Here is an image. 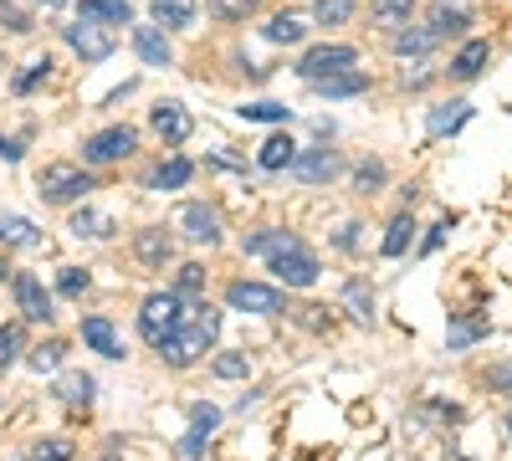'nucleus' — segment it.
Here are the masks:
<instances>
[{
	"label": "nucleus",
	"mask_w": 512,
	"mask_h": 461,
	"mask_svg": "<svg viewBox=\"0 0 512 461\" xmlns=\"http://www.w3.org/2000/svg\"><path fill=\"white\" fill-rule=\"evenodd\" d=\"M216 333H221V313L210 308V303H195V308L180 318V328L159 344V354H164V364H169V369H190L200 354H210Z\"/></svg>",
	"instance_id": "nucleus-1"
},
{
	"label": "nucleus",
	"mask_w": 512,
	"mask_h": 461,
	"mask_svg": "<svg viewBox=\"0 0 512 461\" xmlns=\"http://www.w3.org/2000/svg\"><path fill=\"white\" fill-rule=\"evenodd\" d=\"M180 318H185L180 292H154V298H144V308H139V333H144V344L159 349L169 333L180 328Z\"/></svg>",
	"instance_id": "nucleus-2"
},
{
	"label": "nucleus",
	"mask_w": 512,
	"mask_h": 461,
	"mask_svg": "<svg viewBox=\"0 0 512 461\" xmlns=\"http://www.w3.org/2000/svg\"><path fill=\"white\" fill-rule=\"evenodd\" d=\"M36 190H41V200H52V205H72V200H82L93 190V175L82 170V164H47Z\"/></svg>",
	"instance_id": "nucleus-3"
},
{
	"label": "nucleus",
	"mask_w": 512,
	"mask_h": 461,
	"mask_svg": "<svg viewBox=\"0 0 512 461\" xmlns=\"http://www.w3.org/2000/svg\"><path fill=\"white\" fill-rule=\"evenodd\" d=\"M359 52L344 47V41H323V47L303 52V62H297V77L303 82H318V77H333V72H354Z\"/></svg>",
	"instance_id": "nucleus-4"
},
{
	"label": "nucleus",
	"mask_w": 512,
	"mask_h": 461,
	"mask_svg": "<svg viewBox=\"0 0 512 461\" xmlns=\"http://www.w3.org/2000/svg\"><path fill=\"white\" fill-rule=\"evenodd\" d=\"M267 267H272V277H277L282 287H313V282H318V257H313L303 241H292L287 251L267 257Z\"/></svg>",
	"instance_id": "nucleus-5"
},
{
	"label": "nucleus",
	"mask_w": 512,
	"mask_h": 461,
	"mask_svg": "<svg viewBox=\"0 0 512 461\" xmlns=\"http://www.w3.org/2000/svg\"><path fill=\"white\" fill-rule=\"evenodd\" d=\"M62 36H67V47H72L82 62H103V57H113V47H118L113 26H103V21H88V16H82L77 26H67Z\"/></svg>",
	"instance_id": "nucleus-6"
},
{
	"label": "nucleus",
	"mask_w": 512,
	"mask_h": 461,
	"mask_svg": "<svg viewBox=\"0 0 512 461\" xmlns=\"http://www.w3.org/2000/svg\"><path fill=\"white\" fill-rule=\"evenodd\" d=\"M226 303L236 313H256V318H277L287 303H282V292L267 287V282H231L226 287Z\"/></svg>",
	"instance_id": "nucleus-7"
},
{
	"label": "nucleus",
	"mask_w": 512,
	"mask_h": 461,
	"mask_svg": "<svg viewBox=\"0 0 512 461\" xmlns=\"http://www.w3.org/2000/svg\"><path fill=\"white\" fill-rule=\"evenodd\" d=\"M134 149H139V134L128 129V123H118V129H103V134H93L88 144H82V159L88 164H118Z\"/></svg>",
	"instance_id": "nucleus-8"
},
{
	"label": "nucleus",
	"mask_w": 512,
	"mask_h": 461,
	"mask_svg": "<svg viewBox=\"0 0 512 461\" xmlns=\"http://www.w3.org/2000/svg\"><path fill=\"white\" fill-rule=\"evenodd\" d=\"M16 308H21V318H31V323H52L57 313H52V292L41 287V277H31V272H16Z\"/></svg>",
	"instance_id": "nucleus-9"
},
{
	"label": "nucleus",
	"mask_w": 512,
	"mask_h": 461,
	"mask_svg": "<svg viewBox=\"0 0 512 461\" xmlns=\"http://www.w3.org/2000/svg\"><path fill=\"white\" fill-rule=\"evenodd\" d=\"M292 175L303 180V185H328V180L338 175V154H333V149H297Z\"/></svg>",
	"instance_id": "nucleus-10"
},
{
	"label": "nucleus",
	"mask_w": 512,
	"mask_h": 461,
	"mask_svg": "<svg viewBox=\"0 0 512 461\" xmlns=\"http://www.w3.org/2000/svg\"><path fill=\"white\" fill-rule=\"evenodd\" d=\"M180 226H185V236L200 241V246H216V241H221V216L210 211V205H185Z\"/></svg>",
	"instance_id": "nucleus-11"
},
{
	"label": "nucleus",
	"mask_w": 512,
	"mask_h": 461,
	"mask_svg": "<svg viewBox=\"0 0 512 461\" xmlns=\"http://www.w3.org/2000/svg\"><path fill=\"white\" fill-rule=\"evenodd\" d=\"M149 123H154V134H159L164 144H185V139H190V129H195L190 113H185L180 103H159Z\"/></svg>",
	"instance_id": "nucleus-12"
},
{
	"label": "nucleus",
	"mask_w": 512,
	"mask_h": 461,
	"mask_svg": "<svg viewBox=\"0 0 512 461\" xmlns=\"http://www.w3.org/2000/svg\"><path fill=\"white\" fill-rule=\"evenodd\" d=\"M134 251H139V262L144 267H164L169 262V251H175V236H169L164 226H144L134 236Z\"/></svg>",
	"instance_id": "nucleus-13"
},
{
	"label": "nucleus",
	"mask_w": 512,
	"mask_h": 461,
	"mask_svg": "<svg viewBox=\"0 0 512 461\" xmlns=\"http://www.w3.org/2000/svg\"><path fill=\"white\" fill-rule=\"evenodd\" d=\"M134 52H139V62L144 67H169V36L159 31V26H134Z\"/></svg>",
	"instance_id": "nucleus-14"
},
{
	"label": "nucleus",
	"mask_w": 512,
	"mask_h": 461,
	"mask_svg": "<svg viewBox=\"0 0 512 461\" xmlns=\"http://www.w3.org/2000/svg\"><path fill=\"white\" fill-rule=\"evenodd\" d=\"M82 344H88L93 354H103V359H123V339H118V328L108 318H88V323H82Z\"/></svg>",
	"instance_id": "nucleus-15"
},
{
	"label": "nucleus",
	"mask_w": 512,
	"mask_h": 461,
	"mask_svg": "<svg viewBox=\"0 0 512 461\" xmlns=\"http://www.w3.org/2000/svg\"><path fill=\"white\" fill-rule=\"evenodd\" d=\"M410 11H415V0H369V21L384 26V31L410 26Z\"/></svg>",
	"instance_id": "nucleus-16"
},
{
	"label": "nucleus",
	"mask_w": 512,
	"mask_h": 461,
	"mask_svg": "<svg viewBox=\"0 0 512 461\" xmlns=\"http://www.w3.org/2000/svg\"><path fill=\"white\" fill-rule=\"evenodd\" d=\"M313 88H318L323 98H354V93H364V88H369V77L354 67V72H333V77H318Z\"/></svg>",
	"instance_id": "nucleus-17"
},
{
	"label": "nucleus",
	"mask_w": 512,
	"mask_h": 461,
	"mask_svg": "<svg viewBox=\"0 0 512 461\" xmlns=\"http://www.w3.org/2000/svg\"><path fill=\"white\" fill-rule=\"evenodd\" d=\"M149 16H154V26H164V31H180V26L195 21V6H190V0H154Z\"/></svg>",
	"instance_id": "nucleus-18"
},
{
	"label": "nucleus",
	"mask_w": 512,
	"mask_h": 461,
	"mask_svg": "<svg viewBox=\"0 0 512 461\" xmlns=\"http://www.w3.org/2000/svg\"><path fill=\"white\" fill-rule=\"evenodd\" d=\"M487 57H492V47H487V41H466V47L451 57V72H456L461 82H472V77L487 67Z\"/></svg>",
	"instance_id": "nucleus-19"
},
{
	"label": "nucleus",
	"mask_w": 512,
	"mask_h": 461,
	"mask_svg": "<svg viewBox=\"0 0 512 461\" xmlns=\"http://www.w3.org/2000/svg\"><path fill=\"white\" fill-rule=\"evenodd\" d=\"M466 118H472V103H441L431 118H425V129H431V139H441V134H456Z\"/></svg>",
	"instance_id": "nucleus-20"
},
{
	"label": "nucleus",
	"mask_w": 512,
	"mask_h": 461,
	"mask_svg": "<svg viewBox=\"0 0 512 461\" xmlns=\"http://www.w3.org/2000/svg\"><path fill=\"white\" fill-rule=\"evenodd\" d=\"M82 16H88V21H103V26H128V21H134L128 0H82Z\"/></svg>",
	"instance_id": "nucleus-21"
},
{
	"label": "nucleus",
	"mask_w": 512,
	"mask_h": 461,
	"mask_svg": "<svg viewBox=\"0 0 512 461\" xmlns=\"http://www.w3.org/2000/svg\"><path fill=\"white\" fill-rule=\"evenodd\" d=\"M93 374H82V369H72V374H62V380H57V395L67 400V405H82V410H88L93 405Z\"/></svg>",
	"instance_id": "nucleus-22"
},
{
	"label": "nucleus",
	"mask_w": 512,
	"mask_h": 461,
	"mask_svg": "<svg viewBox=\"0 0 512 461\" xmlns=\"http://www.w3.org/2000/svg\"><path fill=\"white\" fill-rule=\"evenodd\" d=\"M292 159H297V144H292L287 134H272V139L262 144V154H256V164H262V170H292Z\"/></svg>",
	"instance_id": "nucleus-23"
},
{
	"label": "nucleus",
	"mask_w": 512,
	"mask_h": 461,
	"mask_svg": "<svg viewBox=\"0 0 512 461\" xmlns=\"http://www.w3.org/2000/svg\"><path fill=\"white\" fill-rule=\"evenodd\" d=\"M297 236H287V231H251L246 236V257H277V251H287Z\"/></svg>",
	"instance_id": "nucleus-24"
},
{
	"label": "nucleus",
	"mask_w": 512,
	"mask_h": 461,
	"mask_svg": "<svg viewBox=\"0 0 512 461\" xmlns=\"http://www.w3.org/2000/svg\"><path fill=\"white\" fill-rule=\"evenodd\" d=\"M303 21H297L292 11H282V16H272L267 21V41H272V47H292V41H303Z\"/></svg>",
	"instance_id": "nucleus-25"
},
{
	"label": "nucleus",
	"mask_w": 512,
	"mask_h": 461,
	"mask_svg": "<svg viewBox=\"0 0 512 461\" xmlns=\"http://www.w3.org/2000/svg\"><path fill=\"white\" fill-rule=\"evenodd\" d=\"M190 175H195V170H190V159H180V154H175L169 164H159V170L149 175V185H154V190H180Z\"/></svg>",
	"instance_id": "nucleus-26"
},
{
	"label": "nucleus",
	"mask_w": 512,
	"mask_h": 461,
	"mask_svg": "<svg viewBox=\"0 0 512 461\" xmlns=\"http://www.w3.org/2000/svg\"><path fill=\"white\" fill-rule=\"evenodd\" d=\"M344 308H349L359 323H374V292H369V282L354 277V282L344 287Z\"/></svg>",
	"instance_id": "nucleus-27"
},
{
	"label": "nucleus",
	"mask_w": 512,
	"mask_h": 461,
	"mask_svg": "<svg viewBox=\"0 0 512 461\" xmlns=\"http://www.w3.org/2000/svg\"><path fill=\"white\" fill-rule=\"evenodd\" d=\"M410 236H415V216L405 211V216H395V221H390V231H384V257H405Z\"/></svg>",
	"instance_id": "nucleus-28"
},
{
	"label": "nucleus",
	"mask_w": 512,
	"mask_h": 461,
	"mask_svg": "<svg viewBox=\"0 0 512 461\" xmlns=\"http://www.w3.org/2000/svg\"><path fill=\"white\" fill-rule=\"evenodd\" d=\"M436 41H441V36H436L431 26H425V31H400V36H395V52H400V57H425Z\"/></svg>",
	"instance_id": "nucleus-29"
},
{
	"label": "nucleus",
	"mask_w": 512,
	"mask_h": 461,
	"mask_svg": "<svg viewBox=\"0 0 512 461\" xmlns=\"http://www.w3.org/2000/svg\"><path fill=\"white\" fill-rule=\"evenodd\" d=\"M0 241H11V246H36L41 231H36L31 221H21V216H0Z\"/></svg>",
	"instance_id": "nucleus-30"
},
{
	"label": "nucleus",
	"mask_w": 512,
	"mask_h": 461,
	"mask_svg": "<svg viewBox=\"0 0 512 461\" xmlns=\"http://www.w3.org/2000/svg\"><path fill=\"white\" fill-rule=\"evenodd\" d=\"M472 21H466V11H456V6H436L431 11V31L436 36H456V31H466Z\"/></svg>",
	"instance_id": "nucleus-31"
},
{
	"label": "nucleus",
	"mask_w": 512,
	"mask_h": 461,
	"mask_svg": "<svg viewBox=\"0 0 512 461\" xmlns=\"http://www.w3.org/2000/svg\"><path fill=\"white\" fill-rule=\"evenodd\" d=\"M88 287H93V272H88V267H62V277H57L62 298H82Z\"/></svg>",
	"instance_id": "nucleus-32"
},
{
	"label": "nucleus",
	"mask_w": 512,
	"mask_h": 461,
	"mask_svg": "<svg viewBox=\"0 0 512 461\" xmlns=\"http://www.w3.org/2000/svg\"><path fill=\"white\" fill-rule=\"evenodd\" d=\"M313 16H318L323 26H344V21L354 16V0H313Z\"/></svg>",
	"instance_id": "nucleus-33"
},
{
	"label": "nucleus",
	"mask_w": 512,
	"mask_h": 461,
	"mask_svg": "<svg viewBox=\"0 0 512 461\" xmlns=\"http://www.w3.org/2000/svg\"><path fill=\"white\" fill-rule=\"evenodd\" d=\"M108 231H113V221L98 216V211H77V216H72V236H93V241H98V236H108Z\"/></svg>",
	"instance_id": "nucleus-34"
},
{
	"label": "nucleus",
	"mask_w": 512,
	"mask_h": 461,
	"mask_svg": "<svg viewBox=\"0 0 512 461\" xmlns=\"http://www.w3.org/2000/svg\"><path fill=\"white\" fill-rule=\"evenodd\" d=\"M21 354V323H0V374H6Z\"/></svg>",
	"instance_id": "nucleus-35"
},
{
	"label": "nucleus",
	"mask_w": 512,
	"mask_h": 461,
	"mask_svg": "<svg viewBox=\"0 0 512 461\" xmlns=\"http://www.w3.org/2000/svg\"><path fill=\"white\" fill-rule=\"evenodd\" d=\"M52 77V57H36V62H26L21 72H16V93H31L36 82H47Z\"/></svg>",
	"instance_id": "nucleus-36"
},
{
	"label": "nucleus",
	"mask_w": 512,
	"mask_h": 461,
	"mask_svg": "<svg viewBox=\"0 0 512 461\" xmlns=\"http://www.w3.org/2000/svg\"><path fill=\"white\" fill-rule=\"evenodd\" d=\"M241 118H251V123H287L292 108H287V103H246Z\"/></svg>",
	"instance_id": "nucleus-37"
},
{
	"label": "nucleus",
	"mask_w": 512,
	"mask_h": 461,
	"mask_svg": "<svg viewBox=\"0 0 512 461\" xmlns=\"http://www.w3.org/2000/svg\"><path fill=\"white\" fill-rule=\"evenodd\" d=\"M210 369H216V380H246L251 359L246 354H216V364H210Z\"/></svg>",
	"instance_id": "nucleus-38"
},
{
	"label": "nucleus",
	"mask_w": 512,
	"mask_h": 461,
	"mask_svg": "<svg viewBox=\"0 0 512 461\" xmlns=\"http://www.w3.org/2000/svg\"><path fill=\"white\" fill-rule=\"evenodd\" d=\"M31 461H72V441H62V436L36 441V446H31Z\"/></svg>",
	"instance_id": "nucleus-39"
},
{
	"label": "nucleus",
	"mask_w": 512,
	"mask_h": 461,
	"mask_svg": "<svg viewBox=\"0 0 512 461\" xmlns=\"http://www.w3.org/2000/svg\"><path fill=\"white\" fill-rule=\"evenodd\" d=\"M62 344H41V349H31V369L36 374H52V369H62Z\"/></svg>",
	"instance_id": "nucleus-40"
},
{
	"label": "nucleus",
	"mask_w": 512,
	"mask_h": 461,
	"mask_svg": "<svg viewBox=\"0 0 512 461\" xmlns=\"http://www.w3.org/2000/svg\"><path fill=\"white\" fill-rule=\"evenodd\" d=\"M0 21H6L11 31H31V11L21 6V0H0Z\"/></svg>",
	"instance_id": "nucleus-41"
},
{
	"label": "nucleus",
	"mask_w": 512,
	"mask_h": 461,
	"mask_svg": "<svg viewBox=\"0 0 512 461\" xmlns=\"http://www.w3.org/2000/svg\"><path fill=\"white\" fill-rule=\"evenodd\" d=\"M210 6H216L221 21H246L256 11V0H210Z\"/></svg>",
	"instance_id": "nucleus-42"
},
{
	"label": "nucleus",
	"mask_w": 512,
	"mask_h": 461,
	"mask_svg": "<svg viewBox=\"0 0 512 461\" xmlns=\"http://www.w3.org/2000/svg\"><path fill=\"white\" fill-rule=\"evenodd\" d=\"M175 287H180V292H200V287H205V267H200V262H185L180 277H175Z\"/></svg>",
	"instance_id": "nucleus-43"
},
{
	"label": "nucleus",
	"mask_w": 512,
	"mask_h": 461,
	"mask_svg": "<svg viewBox=\"0 0 512 461\" xmlns=\"http://www.w3.org/2000/svg\"><path fill=\"white\" fill-rule=\"evenodd\" d=\"M190 426H195V431H216V426H221V410H216V405H195V410H190Z\"/></svg>",
	"instance_id": "nucleus-44"
},
{
	"label": "nucleus",
	"mask_w": 512,
	"mask_h": 461,
	"mask_svg": "<svg viewBox=\"0 0 512 461\" xmlns=\"http://www.w3.org/2000/svg\"><path fill=\"white\" fill-rule=\"evenodd\" d=\"M354 180H359L364 195H374V190L384 185V164H359V175H354Z\"/></svg>",
	"instance_id": "nucleus-45"
},
{
	"label": "nucleus",
	"mask_w": 512,
	"mask_h": 461,
	"mask_svg": "<svg viewBox=\"0 0 512 461\" xmlns=\"http://www.w3.org/2000/svg\"><path fill=\"white\" fill-rule=\"evenodd\" d=\"M482 333H487V323H456V328H451V349H461V344L482 339Z\"/></svg>",
	"instance_id": "nucleus-46"
},
{
	"label": "nucleus",
	"mask_w": 512,
	"mask_h": 461,
	"mask_svg": "<svg viewBox=\"0 0 512 461\" xmlns=\"http://www.w3.org/2000/svg\"><path fill=\"white\" fill-rule=\"evenodd\" d=\"M205 441H210V431H195V426H190V436H185V446H180V451H185V456H200V451H205Z\"/></svg>",
	"instance_id": "nucleus-47"
},
{
	"label": "nucleus",
	"mask_w": 512,
	"mask_h": 461,
	"mask_svg": "<svg viewBox=\"0 0 512 461\" xmlns=\"http://www.w3.org/2000/svg\"><path fill=\"white\" fill-rule=\"evenodd\" d=\"M328 308H303V313H297V318H303L308 328H328V318H323Z\"/></svg>",
	"instance_id": "nucleus-48"
},
{
	"label": "nucleus",
	"mask_w": 512,
	"mask_h": 461,
	"mask_svg": "<svg viewBox=\"0 0 512 461\" xmlns=\"http://www.w3.org/2000/svg\"><path fill=\"white\" fill-rule=\"evenodd\" d=\"M446 231H451V221H441V226H436V231H431V236H425V251H436V246H441V241H446Z\"/></svg>",
	"instance_id": "nucleus-49"
},
{
	"label": "nucleus",
	"mask_w": 512,
	"mask_h": 461,
	"mask_svg": "<svg viewBox=\"0 0 512 461\" xmlns=\"http://www.w3.org/2000/svg\"><path fill=\"white\" fill-rule=\"evenodd\" d=\"M492 385H497V390H512V364H507V369H497V374H492Z\"/></svg>",
	"instance_id": "nucleus-50"
},
{
	"label": "nucleus",
	"mask_w": 512,
	"mask_h": 461,
	"mask_svg": "<svg viewBox=\"0 0 512 461\" xmlns=\"http://www.w3.org/2000/svg\"><path fill=\"white\" fill-rule=\"evenodd\" d=\"M0 154H6V159H21V154H26V149H21V144H16V139H0Z\"/></svg>",
	"instance_id": "nucleus-51"
},
{
	"label": "nucleus",
	"mask_w": 512,
	"mask_h": 461,
	"mask_svg": "<svg viewBox=\"0 0 512 461\" xmlns=\"http://www.w3.org/2000/svg\"><path fill=\"white\" fill-rule=\"evenodd\" d=\"M41 6H52V11H57V6H67V0H41Z\"/></svg>",
	"instance_id": "nucleus-52"
},
{
	"label": "nucleus",
	"mask_w": 512,
	"mask_h": 461,
	"mask_svg": "<svg viewBox=\"0 0 512 461\" xmlns=\"http://www.w3.org/2000/svg\"><path fill=\"white\" fill-rule=\"evenodd\" d=\"M6 277H11V267H6V262H0V282H6Z\"/></svg>",
	"instance_id": "nucleus-53"
},
{
	"label": "nucleus",
	"mask_w": 512,
	"mask_h": 461,
	"mask_svg": "<svg viewBox=\"0 0 512 461\" xmlns=\"http://www.w3.org/2000/svg\"><path fill=\"white\" fill-rule=\"evenodd\" d=\"M507 436H512V410H507Z\"/></svg>",
	"instance_id": "nucleus-54"
},
{
	"label": "nucleus",
	"mask_w": 512,
	"mask_h": 461,
	"mask_svg": "<svg viewBox=\"0 0 512 461\" xmlns=\"http://www.w3.org/2000/svg\"><path fill=\"white\" fill-rule=\"evenodd\" d=\"M103 461H118V456H103Z\"/></svg>",
	"instance_id": "nucleus-55"
}]
</instances>
